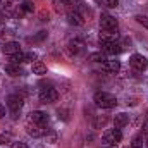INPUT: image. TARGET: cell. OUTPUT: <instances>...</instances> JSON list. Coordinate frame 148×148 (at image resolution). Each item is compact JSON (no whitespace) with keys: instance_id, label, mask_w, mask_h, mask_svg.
Listing matches in <instances>:
<instances>
[{"instance_id":"1","label":"cell","mask_w":148,"mask_h":148,"mask_svg":"<svg viewBox=\"0 0 148 148\" xmlns=\"http://www.w3.org/2000/svg\"><path fill=\"white\" fill-rule=\"evenodd\" d=\"M93 102L100 109H114L117 105V98L112 93H107V91H97L93 95Z\"/></svg>"},{"instance_id":"2","label":"cell","mask_w":148,"mask_h":148,"mask_svg":"<svg viewBox=\"0 0 148 148\" xmlns=\"http://www.w3.org/2000/svg\"><path fill=\"white\" fill-rule=\"evenodd\" d=\"M100 31L119 33V21L110 14H102L100 16Z\"/></svg>"},{"instance_id":"3","label":"cell","mask_w":148,"mask_h":148,"mask_svg":"<svg viewBox=\"0 0 148 148\" xmlns=\"http://www.w3.org/2000/svg\"><path fill=\"white\" fill-rule=\"evenodd\" d=\"M23 105H24L23 97H19V95H9V97H7V109H9V112H10L12 117H17V115L21 114Z\"/></svg>"},{"instance_id":"4","label":"cell","mask_w":148,"mask_h":148,"mask_svg":"<svg viewBox=\"0 0 148 148\" xmlns=\"http://www.w3.org/2000/svg\"><path fill=\"white\" fill-rule=\"evenodd\" d=\"M103 143L105 145H110V147H117L121 141H122V133L119 127H114V129H107L102 136Z\"/></svg>"},{"instance_id":"5","label":"cell","mask_w":148,"mask_h":148,"mask_svg":"<svg viewBox=\"0 0 148 148\" xmlns=\"http://www.w3.org/2000/svg\"><path fill=\"white\" fill-rule=\"evenodd\" d=\"M38 98L41 103H55L59 100V91L52 86H47V88H41L40 93H38Z\"/></svg>"},{"instance_id":"6","label":"cell","mask_w":148,"mask_h":148,"mask_svg":"<svg viewBox=\"0 0 148 148\" xmlns=\"http://www.w3.org/2000/svg\"><path fill=\"white\" fill-rule=\"evenodd\" d=\"M81 3H77V0H55L53 2V9L59 14H67L71 10H76Z\"/></svg>"},{"instance_id":"7","label":"cell","mask_w":148,"mask_h":148,"mask_svg":"<svg viewBox=\"0 0 148 148\" xmlns=\"http://www.w3.org/2000/svg\"><path fill=\"white\" fill-rule=\"evenodd\" d=\"M66 50H67V53H69L71 57H79V55H83V52H84V41L79 40V38H73V40L67 41Z\"/></svg>"},{"instance_id":"8","label":"cell","mask_w":148,"mask_h":148,"mask_svg":"<svg viewBox=\"0 0 148 148\" xmlns=\"http://www.w3.org/2000/svg\"><path fill=\"white\" fill-rule=\"evenodd\" d=\"M129 66H131L134 71L143 73V71H147L148 69V59L147 57H143L141 53H133V55L129 57Z\"/></svg>"},{"instance_id":"9","label":"cell","mask_w":148,"mask_h":148,"mask_svg":"<svg viewBox=\"0 0 148 148\" xmlns=\"http://www.w3.org/2000/svg\"><path fill=\"white\" fill-rule=\"evenodd\" d=\"M48 126H40V124H33V122H26V133L33 138H41V136H47L48 133Z\"/></svg>"},{"instance_id":"10","label":"cell","mask_w":148,"mask_h":148,"mask_svg":"<svg viewBox=\"0 0 148 148\" xmlns=\"http://www.w3.org/2000/svg\"><path fill=\"white\" fill-rule=\"evenodd\" d=\"M66 16H67V23H69L71 26H83V24L86 23V16L81 12V9H79V7H77L76 10L67 12Z\"/></svg>"},{"instance_id":"11","label":"cell","mask_w":148,"mask_h":148,"mask_svg":"<svg viewBox=\"0 0 148 148\" xmlns=\"http://www.w3.org/2000/svg\"><path fill=\"white\" fill-rule=\"evenodd\" d=\"M48 121L50 119H48V114L47 112L33 110V112H29L26 122H33V124H40V126H48Z\"/></svg>"},{"instance_id":"12","label":"cell","mask_w":148,"mask_h":148,"mask_svg":"<svg viewBox=\"0 0 148 148\" xmlns=\"http://www.w3.org/2000/svg\"><path fill=\"white\" fill-rule=\"evenodd\" d=\"M35 10V3L31 0H24L21 5H16V16L17 17H23L26 14H31Z\"/></svg>"},{"instance_id":"13","label":"cell","mask_w":148,"mask_h":148,"mask_svg":"<svg viewBox=\"0 0 148 148\" xmlns=\"http://www.w3.org/2000/svg\"><path fill=\"white\" fill-rule=\"evenodd\" d=\"M102 47V52L105 55H115V53H121L122 52V45L119 41H112V43H103L100 45Z\"/></svg>"},{"instance_id":"14","label":"cell","mask_w":148,"mask_h":148,"mask_svg":"<svg viewBox=\"0 0 148 148\" xmlns=\"http://www.w3.org/2000/svg\"><path fill=\"white\" fill-rule=\"evenodd\" d=\"M112 41H119V33H109V31H100L98 35V43H112Z\"/></svg>"},{"instance_id":"15","label":"cell","mask_w":148,"mask_h":148,"mask_svg":"<svg viewBox=\"0 0 148 148\" xmlns=\"http://www.w3.org/2000/svg\"><path fill=\"white\" fill-rule=\"evenodd\" d=\"M2 50H3V53L5 55H16V53H19L21 52V45L17 43V41H9V43H5L3 47H2Z\"/></svg>"},{"instance_id":"16","label":"cell","mask_w":148,"mask_h":148,"mask_svg":"<svg viewBox=\"0 0 148 148\" xmlns=\"http://www.w3.org/2000/svg\"><path fill=\"white\" fill-rule=\"evenodd\" d=\"M102 69L103 71H107V73H112V74H117L121 71V62L119 60H105L103 64H102Z\"/></svg>"},{"instance_id":"17","label":"cell","mask_w":148,"mask_h":148,"mask_svg":"<svg viewBox=\"0 0 148 148\" xmlns=\"http://www.w3.org/2000/svg\"><path fill=\"white\" fill-rule=\"evenodd\" d=\"M5 73L9 74V76H12V77H17V76H23L24 71H23V67L19 66V64H7L5 66Z\"/></svg>"},{"instance_id":"18","label":"cell","mask_w":148,"mask_h":148,"mask_svg":"<svg viewBox=\"0 0 148 148\" xmlns=\"http://www.w3.org/2000/svg\"><path fill=\"white\" fill-rule=\"evenodd\" d=\"M129 122V115L127 114H124V112H121V114H117L115 117H114V127H124L126 124Z\"/></svg>"},{"instance_id":"19","label":"cell","mask_w":148,"mask_h":148,"mask_svg":"<svg viewBox=\"0 0 148 148\" xmlns=\"http://www.w3.org/2000/svg\"><path fill=\"white\" fill-rule=\"evenodd\" d=\"M0 5L3 7V10L7 12V16H16V5H14V0H0Z\"/></svg>"},{"instance_id":"20","label":"cell","mask_w":148,"mask_h":148,"mask_svg":"<svg viewBox=\"0 0 148 148\" xmlns=\"http://www.w3.org/2000/svg\"><path fill=\"white\" fill-rule=\"evenodd\" d=\"M33 74H38V76H45L47 74V66L41 62V60H35L33 62V67H31Z\"/></svg>"},{"instance_id":"21","label":"cell","mask_w":148,"mask_h":148,"mask_svg":"<svg viewBox=\"0 0 148 148\" xmlns=\"http://www.w3.org/2000/svg\"><path fill=\"white\" fill-rule=\"evenodd\" d=\"M88 60H91V62H98V64H103V62L107 60V55H105L103 52H93V53L88 55Z\"/></svg>"},{"instance_id":"22","label":"cell","mask_w":148,"mask_h":148,"mask_svg":"<svg viewBox=\"0 0 148 148\" xmlns=\"http://www.w3.org/2000/svg\"><path fill=\"white\" fill-rule=\"evenodd\" d=\"M107 122H109V117L107 115H97L95 121H93V127L95 129H102V127H105Z\"/></svg>"},{"instance_id":"23","label":"cell","mask_w":148,"mask_h":148,"mask_svg":"<svg viewBox=\"0 0 148 148\" xmlns=\"http://www.w3.org/2000/svg\"><path fill=\"white\" fill-rule=\"evenodd\" d=\"M145 140H147V138L140 133V134H136V136L133 138V141H131V145H129V147H131V148H143V145H145Z\"/></svg>"},{"instance_id":"24","label":"cell","mask_w":148,"mask_h":148,"mask_svg":"<svg viewBox=\"0 0 148 148\" xmlns=\"http://www.w3.org/2000/svg\"><path fill=\"white\" fill-rule=\"evenodd\" d=\"M98 5H103V7H109V9H115L119 7V0H95Z\"/></svg>"},{"instance_id":"25","label":"cell","mask_w":148,"mask_h":148,"mask_svg":"<svg viewBox=\"0 0 148 148\" xmlns=\"http://www.w3.org/2000/svg\"><path fill=\"white\" fill-rule=\"evenodd\" d=\"M9 62H10V64H21V62H24V53L19 52V53H16V55H10V57H9Z\"/></svg>"},{"instance_id":"26","label":"cell","mask_w":148,"mask_h":148,"mask_svg":"<svg viewBox=\"0 0 148 148\" xmlns=\"http://www.w3.org/2000/svg\"><path fill=\"white\" fill-rule=\"evenodd\" d=\"M134 19H136V23H138V24H141L143 28H147V29H148V16H143V14H138V16H136Z\"/></svg>"},{"instance_id":"27","label":"cell","mask_w":148,"mask_h":148,"mask_svg":"<svg viewBox=\"0 0 148 148\" xmlns=\"http://www.w3.org/2000/svg\"><path fill=\"white\" fill-rule=\"evenodd\" d=\"M47 38V31H40L35 38H29V41H43Z\"/></svg>"},{"instance_id":"28","label":"cell","mask_w":148,"mask_h":148,"mask_svg":"<svg viewBox=\"0 0 148 148\" xmlns=\"http://www.w3.org/2000/svg\"><path fill=\"white\" fill-rule=\"evenodd\" d=\"M33 60H36V53H35V52L24 53V62H33Z\"/></svg>"},{"instance_id":"29","label":"cell","mask_w":148,"mask_h":148,"mask_svg":"<svg viewBox=\"0 0 148 148\" xmlns=\"http://www.w3.org/2000/svg\"><path fill=\"white\" fill-rule=\"evenodd\" d=\"M57 114H59V117H62L64 121H69V110H67V109H59Z\"/></svg>"},{"instance_id":"30","label":"cell","mask_w":148,"mask_h":148,"mask_svg":"<svg viewBox=\"0 0 148 148\" xmlns=\"http://www.w3.org/2000/svg\"><path fill=\"white\" fill-rule=\"evenodd\" d=\"M7 141H10V133L0 134V145H2V143H7Z\"/></svg>"},{"instance_id":"31","label":"cell","mask_w":148,"mask_h":148,"mask_svg":"<svg viewBox=\"0 0 148 148\" xmlns=\"http://www.w3.org/2000/svg\"><path fill=\"white\" fill-rule=\"evenodd\" d=\"M141 134H143L145 138H148V121H145V124L141 126Z\"/></svg>"},{"instance_id":"32","label":"cell","mask_w":148,"mask_h":148,"mask_svg":"<svg viewBox=\"0 0 148 148\" xmlns=\"http://www.w3.org/2000/svg\"><path fill=\"white\" fill-rule=\"evenodd\" d=\"M12 148H28V145L23 141H16V143H12Z\"/></svg>"},{"instance_id":"33","label":"cell","mask_w":148,"mask_h":148,"mask_svg":"<svg viewBox=\"0 0 148 148\" xmlns=\"http://www.w3.org/2000/svg\"><path fill=\"white\" fill-rule=\"evenodd\" d=\"M40 19H41V21H48V12H45V10H43V12L40 14Z\"/></svg>"},{"instance_id":"34","label":"cell","mask_w":148,"mask_h":148,"mask_svg":"<svg viewBox=\"0 0 148 148\" xmlns=\"http://www.w3.org/2000/svg\"><path fill=\"white\" fill-rule=\"evenodd\" d=\"M3 33H5V24H3V21L0 19V36H2Z\"/></svg>"},{"instance_id":"35","label":"cell","mask_w":148,"mask_h":148,"mask_svg":"<svg viewBox=\"0 0 148 148\" xmlns=\"http://www.w3.org/2000/svg\"><path fill=\"white\" fill-rule=\"evenodd\" d=\"M2 117H5V107L3 105H0V119Z\"/></svg>"},{"instance_id":"36","label":"cell","mask_w":148,"mask_h":148,"mask_svg":"<svg viewBox=\"0 0 148 148\" xmlns=\"http://www.w3.org/2000/svg\"><path fill=\"white\" fill-rule=\"evenodd\" d=\"M102 148H117V147H110V145H105V147H102Z\"/></svg>"},{"instance_id":"37","label":"cell","mask_w":148,"mask_h":148,"mask_svg":"<svg viewBox=\"0 0 148 148\" xmlns=\"http://www.w3.org/2000/svg\"><path fill=\"white\" fill-rule=\"evenodd\" d=\"M145 145H147V147H148V138H147V140H145Z\"/></svg>"},{"instance_id":"38","label":"cell","mask_w":148,"mask_h":148,"mask_svg":"<svg viewBox=\"0 0 148 148\" xmlns=\"http://www.w3.org/2000/svg\"><path fill=\"white\" fill-rule=\"evenodd\" d=\"M145 119H147V121H148V110H147V115H145Z\"/></svg>"}]
</instances>
